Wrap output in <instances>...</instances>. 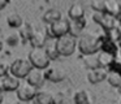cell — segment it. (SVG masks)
Listing matches in <instances>:
<instances>
[{
  "label": "cell",
  "mask_w": 121,
  "mask_h": 104,
  "mask_svg": "<svg viewBox=\"0 0 121 104\" xmlns=\"http://www.w3.org/2000/svg\"><path fill=\"white\" fill-rule=\"evenodd\" d=\"M102 36L94 34H82L78 39V49L82 55H92L100 51Z\"/></svg>",
  "instance_id": "6da1fadb"
},
{
  "label": "cell",
  "mask_w": 121,
  "mask_h": 104,
  "mask_svg": "<svg viewBox=\"0 0 121 104\" xmlns=\"http://www.w3.org/2000/svg\"><path fill=\"white\" fill-rule=\"evenodd\" d=\"M55 44H56V49H57L60 56H70V55L74 53V51H76V48H77L76 38H73V36L69 35V34L57 38L55 42Z\"/></svg>",
  "instance_id": "7a4b0ae2"
},
{
  "label": "cell",
  "mask_w": 121,
  "mask_h": 104,
  "mask_svg": "<svg viewBox=\"0 0 121 104\" xmlns=\"http://www.w3.org/2000/svg\"><path fill=\"white\" fill-rule=\"evenodd\" d=\"M27 60L30 61L33 68L40 69V70H44L47 66H50V62H51V60L48 59V56L43 47L42 48H33L29 53Z\"/></svg>",
  "instance_id": "3957f363"
},
{
  "label": "cell",
  "mask_w": 121,
  "mask_h": 104,
  "mask_svg": "<svg viewBox=\"0 0 121 104\" xmlns=\"http://www.w3.org/2000/svg\"><path fill=\"white\" fill-rule=\"evenodd\" d=\"M33 69L31 64L27 59L24 57H18L16 59L11 65H9V74H12L16 78H26V75L29 74V72Z\"/></svg>",
  "instance_id": "277c9868"
},
{
  "label": "cell",
  "mask_w": 121,
  "mask_h": 104,
  "mask_svg": "<svg viewBox=\"0 0 121 104\" xmlns=\"http://www.w3.org/2000/svg\"><path fill=\"white\" fill-rule=\"evenodd\" d=\"M92 18L96 23H99L105 31H109L112 29L117 27V21L116 17H113L112 14H108L105 12H94Z\"/></svg>",
  "instance_id": "5b68a950"
},
{
  "label": "cell",
  "mask_w": 121,
  "mask_h": 104,
  "mask_svg": "<svg viewBox=\"0 0 121 104\" xmlns=\"http://www.w3.org/2000/svg\"><path fill=\"white\" fill-rule=\"evenodd\" d=\"M68 33H69V21L66 18L61 17L59 21H56V22L51 23L48 26V34L52 38L57 39L63 35H66Z\"/></svg>",
  "instance_id": "8992f818"
},
{
  "label": "cell",
  "mask_w": 121,
  "mask_h": 104,
  "mask_svg": "<svg viewBox=\"0 0 121 104\" xmlns=\"http://www.w3.org/2000/svg\"><path fill=\"white\" fill-rule=\"evenodd\" d=\"M38 92V88L30 85L29 82H20L18 87L16 88L17 98L22 101H30L34 99L35 94Z\"/></svg>",
  "instance_id": "52a82bcc"
},
{
  "label": "cell",
  "mask_w": 121,
  "mask_h": 104,
  "mask_svg": "<svg viewBox=\"0 0 121 104\" xmlns=\"http://www.w3.org/2000/svg\"><path fill=\"white\" fill-rule=\"evenodd\" d=\"M43 73H44V78L48 81H51V82L53 83H57V82H61V81H64L66 78V72L64 68L61 66H47L44 70H43Z\"/></svg>",
  "instance_id": "ba28073f"
},
{
  "label": "cell",
  "mask_w": 121,
  "mask_h": 104,
  "mask_svg": "<svg viewBox=\"0 0 121 104\" xmlns=\"http://www.w3.org/2000/svg\"><path fill=\"white\" fill-rule=\"evenodd\" d=\"M29 42L33 46V48H42L47 43V33L42 29H33Z\"/></svg>",
  "instance_id": "9c48e42d"
},
{
  "label": "cell",
  "mask_w": 121,
  "mask_h": 104,
  "mask_svg": "<svg viewBox=\"0 0 121 104\" xmlns=\"http://www.w3.org/2000/svg\"><path fill=\"white\" fill-rule=\"evenodd\" d=\"M20 85V79L13 77L12 74L0 75V90L1 91H16Z\"/></svg>",
  "instance_id": "30bf717a"
},
{
  "label": "cell",
  "mask_w": 121,
  "mask_h": 104,
  "mask_svg": "<svg viewBox=\"0 0 121 104\" xmlns=\"http://www.w3.org/2000/svg\"><path fill=\"white\" fill-rule=\"evenodd\" d=\"M46 78H44V73L40 69H35L33 68L29 72V74L26 75V82H29L30 85H33L34 87H40V86L44 83Z\"/></svg>",
  "instance_id": "8fae6325"
},
{
  "label": "cell",
  "mask_w": 121,
  "mask_h": 104,
  "mask_svg": "<svg viewBox=\"0 0 121 104\" xmlns=\"http://www.w3.org/2000/svg\"><path fill=\"white\" fill-rule=\"evenodd\" d=\"M107 74H108V69H105V68H96V69H92L89 72L87 79L90 81V83L96 85V83L103 82L107 78Z\"/></svg>",
  "instance_id": "7c38bea8"
},
{
  "label": "cell",
  "mask_w": 121,
  "mask_h": 104,
  "mask_svg": "<svg viewBox=\"0 0 121 104\" xmlns=\"http://www.w3.org/2000/svg\"><path fill=\"white\" fill-rule=\"evenodd\" d=\"M118 49H120V47L117 46V42L109 39L108 36H104V38L102 36V43H100V51L102 52H107L109 55L116 56Z\"/></svg>",
  "instance_id": "4fadbf2b"
},
{
  "label": "cell",
  "mask_w": 121,
  "mask_h": 104,
  "mask_svg": "<svg viewBox=\"0 0 121 104\" xmlns=\"http://www.w3.org/2000/svg\"><path fill=\"white\" fill-rule=\"evenodd\" d=\"M85 26H86V21L83 18L81 20H72L69 21V35H72L73 38L82 35V31H83Z\"/></svg>",
  "instance_id": "5bb4252c"
},
{
  "label": "cell",
  "mask_w": 121,
  "mask_h": 104,
  "mask_svg": "<svg viewBox=\"0 0 121 104\" xmlns=\"http://www.w3.org/2000/svg\"><path fill=\"white\" fill-rule=\"evenodd\" d=\"M104 12L112 14L113 17H118L121 14V3H118L117 0H105Z\"/></svg>",
  "instance_id": "9a60e30c"
},
{
  "label": "cell",
  "mask_w": 121,
  "mask_h": 104,
  "mask_svg": "<svg viewBox=\"0 0 121 104\" xmlns=\"http://www.w3.org/2000/svg\"><path fill=\"white\" fill-rule=\"evenodd\" d=\"M33 104H52V92L48 90L38 91L33 99Z\"/></svg>",
  "instance_id": "2e32d148"
},
{
  "label": "cell",
  "mask_w": 121,
  "mask_h": 104,
  "mask_svg": "<svg viewBox=\"0 0 121 104\" xmlns=\"http://www.w3.org/2000/svg\"><path fill=\"white\" fill-rule=\"evenodd\" d=\"M68 14H69V18H70V20H81V18H83V16H85L83 5L79 4V3L72 4L70 8H69V10H68Z\"/></svg>",
  "instance_id": "e0dca14e"
},
{
  "label": "cell",
  "mask_w": 121,
  "mask_h": 104,
  "mask_svg": "<svg viewBox=\"0 0 121 104\" xmlns=\"http://www.w3.org/2000/svg\"><path fill=\"white\" fill-rule=\"evenodd\" d=\"M61 18V12L57 9H48L44 12V14H43V21H44L46 23H48V25H51V23L56 22V21H59Z\"/></svg>",
  "instance_id": "ac0fdd59"
},
{
  "label": "cell",
  "mask_w": 121,
  "mask_h": 104,
  "mask_svg": "<svg viewBox=\"0 0 121 104\" xmlns=\"http://www.w3.org/2000/svg\"><path fill=\"white\" fill-rule=\"evenodd\" d=\"M74 103L76 104H91V96L86 90H79L74 94Z\"/></svg>",
  "instance_id": "d6986e66"
},
{
  "label": "cell",
  "mask_w": 121,
  "mask_h": 104,
  "mask_svg": "<svg viewBox=\"0 0 121 104\" xmlns=\"http://www.w3.org/2000/svg\"><path fill=\"white\" fill-rule=\"evenodd\" d=\"M115 59H116V56L109 55V53H107V52H100V53H98V61H99L100 68H105V69H107V68L113 62Z\"/></svg>",
  "instance_id": "ffe728a7"
},
{
  "label": "cell",
  "mask_w": 121,
  "mask_h": 104,
  "mask_svg": "<svg viewBox=\"0 0 121 104\" xmlns=\"http://www.w3.org/2000/svg\"><path fill=\"white\" fill-rule=\"evenodd\" d=\"M83 62H85V66L87 69L92 70V69H96L99 66V61H98V53H92V55H83Z\"/></svg>",
  "instance_id": "44dd1931"
},
{
  "label": "cell",
  "mask_w": 121,
  "mask_h": 104,
  "mask_svg": "<svg viewBox=\"0 0 121 104\" xmlns=\"http://www.w3.org/2000/svg\"><path fill=\"white\" fill-rule=\"evenodd\" d=\"M7 22H8V25L11 26V27L18 29L20 26L24 23V20H22V17L18 14V13L13 12V13H9L8 14V17H7Z\"/></svg>",
  "instance_id": "7402d4cb"
},
{
  "label": "cell",
  "mask_w": 121,
  "mask_h": 104,
  "mask_svg": "<svg viewBox=\"0 0 121 104\" xmlns=\"http://www.w3.org/2000/svg\"><path fill=\"white\" fill-rule=\"evenodd\" d=\"M44 51H46V53H47V56H48V59L52 61V60H56L60 55H59V52H57V49H56V44H55V42H48V43H46L44 44Z\"/></svg>",
  "instance_id": "603a6c76"
},
{
  "label": "cell",
  "mask_w": 121,
  "mask_h": 104,
  "mask_svg": "<svg viewBox=\"0 0 121 104\" xmlns=\"http://www.w3.org/2000/svg\"><path fill=\"white\" fill-rule=\"evenodd\" d=\"M20 30H18V35L20 38H21V40H29L30 39V35H31L33 33V27L29 25V23H22L21 26H20Z\"/></svg>",
  "instance_id": "cb8c5ba5"
},
{
  "label": "cell",
  "mask_w": 121,
  "mask_h": 104,
  "mask_svg": "<svg viewBox=\"0 0 121 104\" xmlns=\"http://www.w3.org/2000/svg\"><path fill=\"white\" fill-rule=\"evenodd\" d=\"M105 79H108V83L111 86H113V87H117V88L121 87V74H118V73L108 72Z\"/></svg>",
  "instance_id": "d4e9b609"
},
{
  "label": "cell",
  "mask_w": 121,
  "mask_h": 104,
  "mask_svg": "<svg viewBox=\"0 0 121 104\" xmlns=\"http://www.w3.org/2000/svg\"><path fill=\"white\" fill-rule=\"evenodd\" d=\"M20 40H21V38H20V35H18V31L12 33L7 36V43H8L9 46H17V44L20 43Z\"/></svg>",
  "instance_id": "484cf974"
},
{
  "label": "cell",
  "mask_w": 121,
  "mask_h": 104,
  "mask_svg": "<svg viewBox=\"0 0 121 104\" xmlns=\"http://www.w3.org/2000/svg\"><path fill=\"white\" fill-rule=\"evenodd\" d=\"M104 5H105V0H92L91 7L95 12H104Z\"/></svg>",
  "instance_id": "4316f807"
},
{
  "label": "cell",
  "mask_w": 121,
  "mask_h": 104,
  "mask_svg": "<svg viewBox=\"0 0 121 104\" xmlns=\"http://www.w3.org/2000/svg\"><path fill=\"white\" fill-rule=\"evenodd\" d=\"M65 103V96L63 92L52 94V104H64Z\"/></svg>",
  "instance_id": "83f0119b"
},
{
  "label": "cell",
  "mask_w": 121,
  "mask_h": 104,
  "mask_svg": "<svg viewBox=\"0 0 121 104\" xmlns=\"http://www.w3.org/2000/svg\"><path fill=\"white\" fill-rule=\"evenodd\" d=\"M9 72V65L5 61H0V75L8 74Z\"/></svg>",
  "instance_id": "f1b7e54d"
},
{
  "label": "cell",
  "mask_w": 121,
  "mask_h": 104,
  "mask_svg": "<svg viewBox=\"0 0 121 104\" xmlns=\"http://www.w3.org/2000/svg\"><path fill=\"white\" fill-rule=\"evenodd\" d=\"M7 3H8V0H0V10L7 7Z\"/></svg>",
  "instance_id": "f546056e"
},
{
  "label": "cell",
  "mask_w": 121,
  "mask_h": 104,
  "mask_svg": "<svg viewBox=\"0 0 121 104\" xmlns=\"http://www.w3.org/2000/svg\"><path fill=\"white\" fill-rule=\"evenodd\" d=\"M3 100H4V91L0 90V103H3Z\"/></svg>",
  "instance_id": "4dcf8cb0"
},
{
  "label": "cell",
  "mask_w": 121,
  "mask_h": 104,
  "mask_svg": "<svg viewBox=\"0 0 121 104\" xmlns=\"http://www.w3.org/2000/svg\"><path fill=\"white\" fill-rule=\"evenodd\" d=\"M118 27V33H120V36H121V14H120V26H117Z\"/></svg>",
  "instance_id": "1f68e13d"
},
{
  "label": "cell",
  "mask_w": 121,
  "mask_h": 104,
  "mask_svg": "<svg viewBox=\"0 0 121 104\" xmlns=\"http://www.w3.org/2000/svg\"><path fill=\"white\" fill-rule=\"evenodd\" d=\"M3 49V42H1V39H0V51Z\"/></svg>",
  "instance_id": "d6a6232c"
},
{
  "label": "cell",
  "mask_w": 121,
  "mask_h": 104,
  "mask_svg": "<svg viewBox=\"0 0 121 104\" xmlns=\"http://www.w3.org/2000/svg\"><path fill=\"white\" fill-rule=\"evenodd\" d=\"M120 52H121V47H120Z\"/></svg>",
  "instance_id": "836d02e7"
}]
</instances>
